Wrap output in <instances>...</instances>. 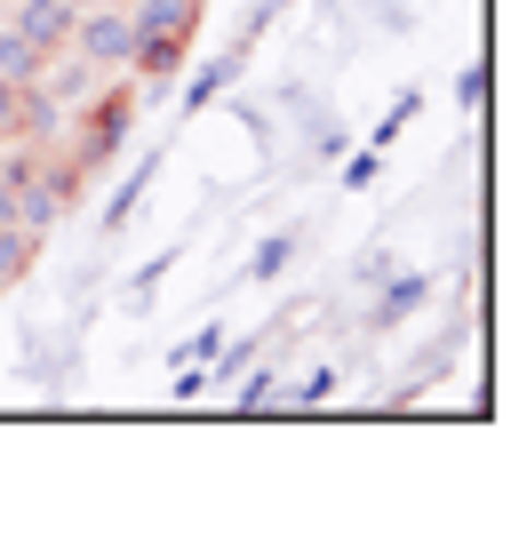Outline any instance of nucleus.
<instances>
[{"label":"nucleus","mask_w":519,"mask_h":559,"mask_svg":"<svg viewBox=\"0 0 519 559\" xmlns=\"http://www.w3.org/2000/svg\"><path fill=\"white\" fill-rule=\"evenodd\" d=\"M200 0H128V72L137 81H168L192 48Z\"/></svg>","instance_id":"1"},{"label":"nucleus","mask_w":519,"mask_h":559,"mask_svg":"<svg viewBox=\"0 0 519 559\" xmlns=\"http://www.w3.org/2000/svg\"><path fill=\"white\" fill-rule=\"evenodd\" d=\"M64 48L89 72H128V0H96V9H81L72 33H64Z\"/></svg>","instance_id":"2"},{"label":"nucleus","mask_w":519,"mask_h":559,"mask_svg":"<svg viewBox=\"0 0 519 559\" xmlns=\"http://www.w3.org/2000/svg\"><path fill=\"white\" fill-rule=\"evenodd\" d=\"M72 376H81V344H72V336L48 344L40 328H24V384L57 400V392H72Z\"/></svg>","instance_id":"3"},{"label":"nucleus","mask_w":519,"mask_h":559,"mask_svg":"<svg viewBox=\"0 0 519 559\" xmlns=\"http://www.w3.org/2000/svg\"><path fill=\"white\" fill-rule=\"evenodd\" d=\"M128 120H137V105H128V96H104V105L89 112L81 144H72V160H81V168H104V160L128 144Z\"/></svg>","instance_id":"4"},{"label":"nucleus","mask_w":519,"mask_h":559,"mask_svg":"<svg viewBox=\"0 0 519 559\" xmlns=\"http://www.w3.org/2000/svg\"><path fill=\"white\" fill-rule=\"evenodd\" d=\"M368 296H376V304H368V328L384 336V328H400V320H415V312L432 304V272H392V280L368 288Z\"/></svg>","instance_id":"5"},{"label":"nucleus","mask_w":519,"mask_h":559,"mask_svg":"<svg viewBox=\"0 0 519 559\" xmlns=\"http://www.w3.org/2000/svg\"><path fill=\"white\" fill-rule=\"evenodd\" d=\"M248 57H256L248 40H232L224 57H208V64L192 72V81H185V112H208V105H216V96H224V88H232V81L248 72Z\"/></svg>","instance_id":"6"},{"label":"nucleus","mask_w":519,"mask_h":559,"mask_svg":"<svg viewBox=\"0 0 519 559\" xmlns=\"http://www.w3.org/2000/svg\"><path fill=\"white\" fill-rule=\"evenodd\" d=\"M72 16H81L72 0H9V24H16V33H33L40 48H64Z\"/></svg>","instance_id":"7"},{"label":"nucleus","mask_w":519,"mask_h":559,"mask_svg":"<svg viewBox=\"0 0 519 559\" xmlns=\"http://www.w3.org/2000/svg\"><path fill=\"white\" fill-rule=\"evenodd\" d=\"M48 57H57V48H40L33 33H16V24H0V81H16V88H33Z\"/></svg>","instance_id":"8"},{"label":"nucleus","mask_w":519,"mask_h":559,"mask_svg":"<svg viewBox=\"0 0 519 559\" xmlns=\"http://www.w3.org/2000/svg\"><path fill=\"white\" fill-rule=\"evenodd\" d=\"M280 384H288V368L248 360V368H240V392H232V408H240V416H264V408H280Z\"/></svg>","instance_id":"9"},{"label":"nucleus","mask_w":519,"mask_h":559,"mask_svg":"<svg viewBox=\"0 0 519 559\" xmlns=\"http://www.w3.org/2000/svg\"><path fill=\"white\" fill-rule=\"evenodd\" d=\"M152 176H161V160H152V152H144V160H137V168H128L120 185H113V200H104V233H120V224H128V216L144 209V185H152Z\"/></svg>","instance_id":"10"},{"label":"nucleus","mask_w":519,"mask_h":559,"mask_svg":"<svg viewBox=\"0 0 519 559\" xmlns=\"http://www.w3.org/2000/svg\"><path fill=\"white\" fill-rule=\"evenodd\" d=\"M33 257H40V233H24V224H0V296H9L24 272H33Z\"/></svg>","instance_id":"11"},{"label":"nucleus","mask_w":519,"mask_h":559,"mask_svg":"<svg viewBox=\"0 0 519 559\" xmlns=\"http://www.w3.org/2000/svg\"><path fill=\"white\" fill-rule=\"evenodd\" d=\"M335 392H344V368H311L304 384H280V408H288V416H304V408H328Z\"/></svg>","instance_id":"12"},{"label":"nucleus","mask_w":519,"mask_h":559,"mask_svg":"<svg viewBox=\"0 0 519 559\" xmlns=\"http://www.w3.org/2000/svg\"><path fill=\"white\" fill-rule=\"evenodd\" d=\"M296 248H304V233H272V240L248 257V280H280V272L296 264Z\"/></svg>","instance_id":"13"},{"label":"nucleus","mask_w":519,"mask_h":559,"mask_svg":"<svg viewBox=\"0 0 519 559\" xmlns=\"http://www.w3.org/2000/svg\"><path fill=\"white\" fill-rule=\"evenodd\" d=\"M216 344H224V320H208V328H192V336L168 352V368H208V352H216Z\"/></svg>","instance_id":"14"},{"label":"nucleus","mask_w":519,"mask_h":559,"mask_svg":"<svg viewBox=\"0 0 519 559\" xmlns=\"http://www.w3.org/2000/svg\"><path fill=\"white\" fill-rule=\"evenodd\" d=\"M304 144H311V160H344V144H352V136L335 129L328 112H311V120H304Z\"/></svg>","instance_id":"15"},{"label":"nucleus","mask_w":519,"mask_h":559,"mask_svg":"<svg viewBox=\"0 0 519 559\" xmlns=\"http://www.w3.org/2000/svg\"><path fill=\"white\" fill-rule=\"evenodd\" d=\"M415 105H424V96H415V88H400V96H392V112L376 120V136H368V144H376V152H384V144H400V129L415 120Z\"/></svg>","instance_id":"16"},{"label":"nucleus","mask_w":519,"mask_h":559,"mask_svg":"<svg viewBox=\"0 0 519 559\" xmlns=\"http://www.w3.org/2000/svg\"><path fill=\"white\" fill-rule=\"evenodd\" d=\"M376 168H384V152H376V144H359V152L344 144V192H368V185H376Z\"/></svg>","instance_id":"17"},{"label":"nucleus","mask_w":519,"mask_h":559,"mask_svg":"<svg viewBox=\"0 0 519 559\" xmlns=\"http://www.w3.org/2000/svg\"><path fill=\"white\" fill-rule=\"evenodd\" d=\"M456 105H463V112H480V105H487V64H480V57L456 72Z\"/></svg>","instance_id":"18"},{"label":"nucleus","mask_w":519,"mask_h":559,"mask_svg":"<svg viewBox=\"0 0 519 559\" xmlns=\"http://www.w3.org/2000/svg\"><path fill=\"white\" fill-rule=\"evenodd\" d=\"M168 264H176V248H161L152 264H137V280H128V296H137V304H152V288L168 280Z\"/></svg>","instance_id":"19"},{"label":"nucleus","mask_w":519,"mask_h":559,"mask_svg":"<svg viewBox=\"0 0 519 559\" xmlns=\"http://www.w3.org/2000/svg\"><path fill=\"white\" fill-rule=\"evenodd\" d=\"M392 272H400V264H392V257H384V248H368V257H359V264H352V280H359V288H384V280H392Z\"/></svg>","instance_id":"20"},{"label":"nucleus","mask_w":519,"mask_h":559,"mask_svg":"<svg viewBox=\"0 0 519 559\" xmlns=\"http://www.w3.org/2000/svg\"><path fill=\"white\" fill-rule=\"evenodd\" d=\"M16 112H24V88L0 81V144H16Z\"/></svg>","instance_id":"21"},{"label":"nucleus","mask_w":519,"mask_h":559,"mask_svg":"<svg viewBox=\"0 0 519 559\" xmlns=\"http://www.w3.org/2000/svg\"><path fill=\"white\" fill-rule=\"evenodd\" d=\"M280 9H288V0H256V9H248V24H240V40L256 48V40H264V24H272Z\"/></svg>","instance_id":"22"},{"label":"nucleus","mask_w":519,"mask_h":559,"mask_svg":"<svg viewBox=\"0 0 519 559\" xmlns=\"http://www.w3.org/2000/svg\"><path fill=\"white\" fill-rule=\"evenodd\" d=\"M0 224H16V168L0 160Z\"/></svg>","instance_id":"23"},{"label":"nucleus","mask_w":519,"mask_h":559,"mask_svg":"<svg viewBox=\"0 0 519 559\" xmlns=\"http://www.w3.org/2000/svg\"><path fill=\"white\" fill-rule=\"evenodd\" d=\"M72 9H96V0H72Z\"/></svg>","instance_id":"24"},{"label":"nucleus","mask_w":519,"mask_h":559,"mask_svg":"<svg viewBox=\"0 0 519 559\" xmlns=\"http://www.w3.org/2000/svg\"><path fill=\"white\" fill-rule=\"evenodd\" d=\"M0 160H9V144H0Z\"/></svg>","instance_id":"25"}]
</instances>
